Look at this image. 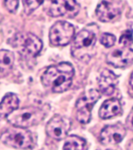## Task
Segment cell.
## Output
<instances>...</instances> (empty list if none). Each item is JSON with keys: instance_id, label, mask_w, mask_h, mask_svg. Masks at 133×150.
Masks as SVG:
<instances>
[{"instance_id": "1", "label": "cell", "mask_w": 133, "mask_h": 150, "mask_svg": "<svg viewBox=\"0 0 133 150\" xmlns=\"http://www.w3.org/2000/svg\"><path fill=\"white\" fill-rule=\"evenodd\" d=\"M75 74L73 66L69 63H60L49 67L42 76V83L45 87L60 93L69 89Z\"/></svg>"}, {"instance_id": "2", "label": "cell", "mask_w": 133, "mask_h": 150, "mask_svg": "<svg viewBox=\"0 0 133 150\" xmlns=\"http://www.w3.org/2000/svg\"><path fill=\"white\" fill-rule=\"evenodd\" d=\"M8 43L25 57H35L42 49V42L31 33L19 32L8 40Z\"/></svg>"}, {"instance_id": "3", "label": "cell", "mask_w": 133, "mask_h": 150, "mask_svg": "<svg viewBox=\"0 0 133 150\" xmlns=\"http://www.w3.org/2000/svg\"><path fill=\"white\" fill-rule=\"evenodd\" d=\"M46 117V112L38 107L26 106L15 110L7 117L8 122L16 127L26 129L42 121Z\"/></svg>"}, {"instance_id": "4", "label": "cell", "mask_w": 133, "mask_h": 150, "mask_svg": "<svg viewBox=\"0 0 133 150\" xmlns=\"http://www.w3.org/2000/svg\"><path fill=\"white\" fill-rule=\"evenodd\" d=\"M1 141L7 146L21 149H30L33 145L32 134L30 131L16 127L9 129L2 134Z\"/></svg>"}, {"instance_id": "5", "label": "cell", "mask_w": 133, "mask_h": 150, "mask_svg": "<svg viewBox=\"0 0 133 150\" xmlns=\"http://www.w3.org/2000/svg\"><path fill=\"white\" fill-rule=\"evenodd\" d=\"M101 92L96 89H91L83 94L76 103V117L81 124H88L91 119V112L94 104L100 98Z\"/></svg>"}, {"instance_id": "6", "label": "cell", "mask_w": 133, "mask_h": 150, "mask_svg": "<svg viewBox=\"0 0 133 150\" xmlns=\"http://www.w3.org/2000/svg\"><path fill=\"white\" fill-rule=\"evenodd\" d=\"M75 28L67 21H58L49 30V41L55 46H64L70 42L75 35Z\"/></svg>"}, {"instance_id": "7", "label": "cell", "mask_w": 133, "mask_h": 150, "mask_svg": "<svg viewBox=\"0 0 133 150\" xmlns=\"http://www.w3.org/2000/svg\"><path fill=\"white\" fill-rule=\"evenodd\" d=\"M96 35L86 29L82 30L75 36L72 45V53L82 60V56H90L89 52L93 50L96 45Z\"/></svg>"}, {"instance_id": "8", "label": "cell", "mask_w": 133, "mask_h": 150, "mask_svg": "<svg viewBox=\"0 0 133 150\" xmlns=\"http://www.w3.org/2000/svg\"><path fill=\"white\" fill-rule=\"evenodd\" d=\"M45 10L51 16H67L73 18L77 16L80 6L73 0H59L46 2Z\"/></svg>"}, {"instance_id": "9", "label": "cell", "mask_w": 133, "mask_h": 150, "mask_svg": "<svg viewBox=\"0 0 133 150\" xmlns=\"http://www.w3.org/2000/svg\"><path fill=\"white\" fill-rule=\"evenodd\" d=\"M70 127L71 121L69 118L56 115L47 123L46 131L50 138L60 141L67 138Z\"/></svg>"}, {"instance_id": "10", "label": "cell", "mask_w": 133, "mask_h": 150, "mask_svg": "<svg viewBox=\"0 0 133 150\" xmlns=\"http://www.w3.org/2000/svg\"><path fill=\"white\" fill-rule=\"evenodd\" d=\"M126 128L120 123L105 127L100 133V142L103 145H115L124 139Z\"/></svg>"}, {"instance_id": "11", "label": "cell", "mask_w": 133, "mask_h": 150, "mask_svg": "<svg viewBox=\"0 0 133 150\" xmlns=\"http://www.w3.org/2000/svg\"><path fill=\"white\" fill-rule=\"evenodd\" d=\"M107 61L115 67H127L133 63V50L129 47L113 50L107 54Z\"/></svg>"}, {"instance_id": "12", "label": "cell", "mask_w": 133, "mask_h": 150, "mask_svg": "<svg viewBox=\"0 0 133 150\" xmlns=\"http://www.w3.org/2000/svg\"><path fill=\"white\" fill-rule=\"evenodd\" d=\"M122 7L119 2L102 1L96 9V16L100 21L110 22L121 14Z\"/></svg>"}, {"instance_id": "13", "label": "cell", "mask_w": 133, "mask_h": 150, "mask_svg": "<svg viewBox=\"0 0 133 150\" xmlns=\"http://www.w3.org/2000/svg\"><path fill=\"white\" fill-rule=\"evenodd\" d=\"M118 83V77L112 71L109 70H103L101 72L98 80L99 87L101 93L105 96H110L115 91L116 86Z\"/></svg>"}, {"instance_id": "14", "label": "cell", "mask_w": 133, "mask_h": 150, "mask_svg": "<svg viewBox=\"0 0 133 150\" xmlns=\"http://www.w3.org/2000/svg\"><path fill=\"white\" fill-rule=\"evenodd\" d=\"M122 104L117 98H110L106 100L101 105L99 116L102 119H109L122 112Z\"/></svg>"}, {"instance_id": "15", "label": "cell", "mask_w": 133, "mask_h": 150, "mask_svg": "<svg viewBox=\"0 0 133 150\" xmlns=\"http://www.w3.org/2000/svg\"><path fill=\"white\" fill-rule=\"evenodd\" d=\"M19 98L14 93H7L0 103V118L8 117L18 109Z\"/></svg>"}, {"instance_id": "16", "label": "cell", "mask_w": 133, "mask_h": 150, "mask_svg": "<svg viewBox=\"0 0 133 150\" xmlns=\"http://www.w3.org/2000/svg\"><path fill=\"white\" fill-rule=\"evenodd\" d=\"M14 54L13 52L0 50V78L6 77L12 70L14 63Z\"/></svg>"}, {"instance_id": "17", "label": "cell", "mask_w": 133, "mask_h": 150, "mask_svg": "<svg viewBox=\"0 0 133 150\" xmlns=\"http://www.w3.org/2000/svg\"><path fill=\"white\" fill-rule=\"evenodd\" d=\"M87 149L85 140L76 135L68 136L63 145V150H87Z\"/></svg>"}, {"instance_id": "18", "label": "cell", "mask_w": 133, "mask_h": 150, "mask_svg": "<svg viewBox=\"0 0 133 150\" xmlns=\"http://www.w3.org/2000/svg\"><path fill=\"white\" fill-rule=\"evenodd\" d=\"M133 31L131 30H125L120 37L119 43L124 47L130 46L133 43Z\"/></svg>"}, {"instance_id": "19", "label": "cell", "mask_w": 133, "mask_h": 150, "mask_svg": "<svg viewBox=\"0 0 133 150\" xmlns=\"http://www.w3.org/2000/svg\"><path fill=\"white\" fill-rule=\"evenodd\" d=\"M42 3H44V2H39V1H23V8H24L25 13L27 15L31 14Z\"/></svg>"}, {"instance_id": "20", "label": "cell", "mask_w": 133, "mask_h": 150, "mask_svg": "<svg viewBox=\"0 0 133 150\" xmlns=\"http://www.w3.org/2000/svg\"><path fill=\"white\" fill-rule=\"evenodd\" d=\"M116 41V38L115 35L109 34V33H103V35H101L100 38V42L101 44L104 45L107 48H110L113 46L115 43Z\"/></svg>"}, {"instance_id": "21", "label": "cell", "mask_w": 133, "mask_h": 150, "mask_svg": "<svg viewBox=\"0 0 133 150\" xmlns=\"http://www.w3.org/2000/svg\"><path fill=\"white\" fill-rule=\"evenodd\" d=\"M4 4L6 6V8L8 9V11L12 13H15L18 9V1H6L4 2Z\"/></svg>"}, {"instance_id": "22", "label": "cell", "mask_w": 133, "mask_h": 150, "mask_svg": "<svg viewBox=\"0 0 133 150\" xmlns=\"http://www.w3.org/2000/svg\"><path fill=\"white\" fill-rule=\"evenodd\" d=\"M125 123H126L127 127L129 130H131V131H133V107L131 111H130V112H129L128 117H127Z\"/></svg>"}, {"instance_id": "23", "label": "cell", "mask_w": 133, "mask_h": 150, "mask_svg": "<svg viewBox=\"0 0 133 150\" xmlns=\"http://www.w3.org/2000/svg\"><path fill=\"white\" fill-rule=\"evenodd\" d=\"M129 84L131 85V87L133 89V72L132 73L131 77H130V80H129Z\"/></svg>"}]
</instances>
